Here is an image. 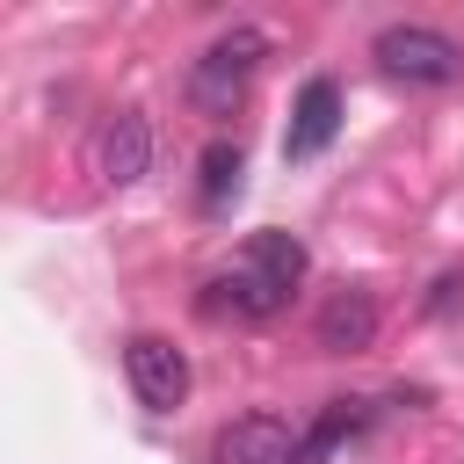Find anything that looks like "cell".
<instances>
[{
  "instance_id": "1",
  "label": "cell",
  "mask_w": 464,
  "mask_h": 464,
  "mask_svg": "<svg viewBox=\"0 0 464 464\" xmlns=\"http://www.w3.org/2000/svg\"><path fill=\"white\" fill-rule=\"evenodd\" d=\"M304 268H312V254H304V239H290V232H254V239H246V254H239V268L210 283V297H203V312H239V319H276V312L290 304V290L304 283Z\"/></svg>"
},
{
  "instance_id": "2",
  "label": "cell",
  "mask_w": 464,
  "mask_h": 464,
  "mask_svg": "<svg viewBox=\"0 0 464 464\" xmlns=\"http://www.w3.org/2000/svg\"><path fill=\"white\" fill-rule=\"evenodd\" d=\"M268 58V36L261 29H225L203 58H196V72H188V102L203 109V116H232L239 102H246V87H254V65Z\"/></svg>"
},
{
  "instance_id": "3",
  "label": "cell",
  "mask_w": 464,
  "mask_h": 464,
  "mask_svg": "<svg viewBox=\"0 0 464 464\" xmlns=\"http://www.w3.org/2000/svg\"><path fill=\"white\" fill-rule=\"evenodd\" d=\"M377 65L392 72V80H413V87H450V80H464V51L442 36V29H428V22H392V29H377Z\"/></svg>"
},
{
  "instance_id": "4",
  "label": "cell",
  "mask_w": 464,
  "mask_h": 464,
  "mask_svg": "<svg viewBox=\"0 0 464 464\" xmlns=\"http://www.w3.org/2000/svg\"><path fill=\"white\" fill-rule=\"evenodd\" d=\"M123 377H130V392H138L152 413H174V406L188 399V355H181L167 334H130Z\"/></svg>"
},
{
  "instance_id": "5",
  "label": "cell",
  "mask_w": 464,
  "mask_h": 464,
  "mask_svg": "<svg viewBox=\"0 0 464 464\" xmlns=\"http://www.w3.org/2000/svg\"><path fill=\"white\" fill-rule=\"evenodd\" d=\"M210 464H297V428L276 413H239L218 428Z\"/></svg>"
},
{
  "instance_id": "6",
  "label": "cell",
  "mask_w": 464,
  "mask_h": 464,
  "mask_svg": "<svg viewBox=\"0 0 464 464\" xmlns=\"http://www.w3.org/2000/svg\"><path fill=\"white\" fill-rule=\"evenodd\" d=\"M341 130V87L334 80H304L297 109H290V130H283V160H319Z\"/></svg>"
},
{
  "instance_id": "7",
  "label": "cell",
  "mask_w": 464,
  "mask_h": 464,
  "mask_svg": "<svg viewBox=\"0 0 464 464\" xmlns=\"http://www.w3.org/2000/svg\"><path fill=\"white\" fill-rule=\"evenodd\" d=\"M319 348L326 355H362L370 341H377V297L370 290H334L326 304H319Z\"/></svg>"
},
{
  "instance_id": "8",
  "label": "cell",
  "mask_w": 464,
  "mask_h": 464,
  "mask_svg": "<svg viewBox=\"0 0 464 464\" xmlns=\"http://www.w3.org/2000/svg\"><path fill=\"white\" fill-rule=\"evenodd\" d=\"M370 428V399H326V413L297 435V464H326L341 442H355Z\"/></svg>"
},
{
  "instance_id": "9",
  "label": "cell",
  "mask_w": 464,
  "mask_h": 464,
  "mask_svg": "<svg viewBox=\"0 0 464 464\" xmlns=\"http://www.w3.org/2000/svg\"><path fill=\"white\" fill-rule=\"evenodd\" d=\"M145 160H152V130H145V116H138V109H123V116L102 130V174L123 188V181H138V174H145Z\"/></svg>"
},
{
  "instance_id": "10",
  "label": "cell",
  "mask_w": 464,
  "mask_h": 464,
  "mask_svg": "<svg viewBox=\"0 0 464 464\" xmlns=\"http://www.w3.org/2000/svg\"><path fill=\"white\" fill-rule=\"evenodd\" d=\"M239 188V145H203V210H225V196Z\"/></svg>"
},
{
  "instance_id": "11",
  "label": "cell",
  "mask_w": 464,
  "mask_h": 464,
  "mask_svg": "<svg viewBox=\"0 0 464 464\" xmlns=\"http://www.w3.org/2000/svg\"><path fill=\"white\" fill-rule=\"evenodd\" d=\"M428 312H435V319H457V312H464V276H442L435 297H428Z\"/></svg>"
}]
</instances>
